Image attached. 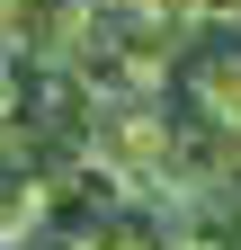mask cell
Listing matches in <instances>:
<instances>
[{
	"mask_svg": "<svg viewBox=\"0 0 241 250\" xmlns=\"http://www.w3.org/2000/svg\"><path fill=\"white\" fill-rule=\"evenodd\" d=\"M0 62H18V0H0Z\"/></svg>",
	"mask_w": 241,
	"mask_h": 250,
	"instance_id": "6da1fadb",
	"label": "cell"
}]
</instances>
